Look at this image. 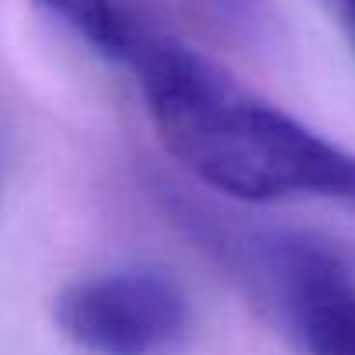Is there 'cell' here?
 <instances>
[{
	"label": "cell",
	"mask_w": 355,
	"mask_h": 355,
	"mask_svg": "<svg viewBox=\"0 0 355 355\" xmlns=\"http://www.w3.org/2000/svg\"><path fill=\"white\" fill-rule=\"evenodd\" d=\"M320 4L331 15V21L341 28V35H345V42L355 56V0H320Z\"/></svg>",
	"instance_id": "4"
},
{
	"label": "cell",
	"mask_w": 355,
	"mask_h": 355,
	"mask_svg": "<svg viewBox=\"0 0 355 355\" xmlns=\"http://www.w3.org/2000/svg\"><path fill=\"white\" fill-rule=\"evenodd\" d=\"M220 11H227L230 18L244 21V25H254L258 21V11H261V0H213Z\"/></svg>",
	"instance_id": "5"
},
{
	"label": "cell",
	"mask_w": 355,
	"mask_h": 355,
	"mask_svg": "<svg viewBox=\"0 0 355 355\" xmlns=\"http://www.w3.org/2000/svg\"><path fill=\"white\" fill-rule=\"evenodd\" d=\"M60 334L84 355H167L189 338L192 303L160 268H108L60 289Z\"/></svg>",
	"instance_id": "2"
},
{
	"label": "cell",
	"mask_w": 355,
	"mask_h": 355,
	"mask_svg": "<svg viewBox=\"0 0 355 355\" xmlns=\"http://www.w3.org/2000/svg\"><path fill=\"white\" fill-rule=\"evenodd\" d=\"M87 49L125 70L164 146L199 182L241 202L327 199L355 209V153L244 91L199 49L122 0L94 15Z\"/></svg>",
	"instance_id": "1"
},
{
	"label": "cell",
	"mask_w": 355,
	"mask_h": 355,
	"mask_svg": "<svg viewBox=\"0 0 355 355\" xmlns=\"http://www.w3.org/2000/svg\"><path fill=\"white\" fill-rule=\"evenodd\" d=\"M248 268L265 303L303 355H355V265L310 234H261Z\"/></svg>",
	"instance_id": "3"
}]
</instances>
